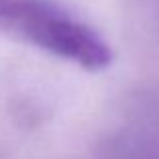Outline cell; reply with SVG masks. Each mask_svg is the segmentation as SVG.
I'll return each mask as SVG.
<instances>
[{
  "mask_svg": "<svg viewBox=\"0 0 159 159\" xmlns=\"http://www.w3.org/2000/svg\"><path fill=\"white\" fill-rule=\"evenodd\" d=\"M0 26L89 70L111 62L109 44L52 0H0Z\"/></svg>",
  "mask_w": 159,
  "mask_h": 159,
  "instance_id": "obj_1",
  "label": "cell"
}]
</instances>
